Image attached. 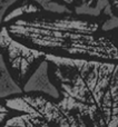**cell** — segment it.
Wrapping results in <instances>:
<instances>
[{"mask_svg": "<svg viewBox=\"0 0 118 127\" xmlns=\"http://www.w3.org/2000/svg\"><path fill=\"white\" fill-rule=\"evenodd\" d=\"M100 18L46 10L36 0H19L2 26L18 42L47 56L118 63V46Z\"/></svg>", "mask_w": 118, "mask_h": 127, "instance_id": "obj_1", "label": "cell"}, {"mask_svg": "<svg viewBox=\"0 0 118 127\" xmlns=\"http://www.w3.org/2000/svg\"><path fill=\"white\" fill-rule=\"evenodd\" d=\"M58 106L78 127H118V63L47 56Z\"/></svg>", "mask_w": 118, "mask_h": 127, "instance_id": "obj_2", "label": "cell"}, {"mask_svg": "<svg viewBox=\"0 0 118 127\" xmlns=\"http://www.w3.org/2000/svg\"><path fill=\"white\" fill-rule=\"evenodd\" d=\"M0 53L9 71L21 87H24L47 57L45 54L29 48L11 38L3 26L0 29Z\"/></svg>", "mask_w": 118, "mask_h": 127, "instance_id": "obj_3", "label": "cell"}, {"mask_svg": "<svg viewBox=\"0 0 118 127\" xmlns=\"http://www.w3.org/2000/svg\"><path fill=\"white\" fill-rule=\"evenodd\" d=\"M22 89L25 94H41L55 100H58L60 97L58 87L54 84V81L50 78L47 60H45L36 69V71L31 75L30 78L24 85Z\"/></svg>", "mask_w": 118, "mask_h": 127, "instance_id": "obj_4", "label": "cell"}, {"mask_svg": "<svg viewBox=\"0 0 118 127\" xmlns=\"http://www.w3.org/2000/svg\"><path fill=\"white\" fill-rule=\"evenodd\" d=\"M21 94H24L22 87L12 77L0 53V101Z\"/></svg>", "mask_w": 118, "mask_h": 127, "instance_id": "obj_5", "label": "cell"}, {"mask_svg": "<svg viewBox=\"0 0 118 127\" xmlns=\"http://www.w3.org/2000/svg\"><path fill=\"white\" fill-rule=\"evenodd\" d=\"M59 1L72 11L77 8H86L94 10L100 19H103L104 11L109 6L108 0H59Z\"/></svg>", "mask_w": 118, "mask_h": 127, "instance_id": "obj_6", "label": "cell"}, {"mask_svg": "<svg viewBox=\"0 0 118 127\" xmlns=\"http://www.w3.org/2000/svg\"><path fill=\"white\" fill-rule=\"evenodd\" d=\"M17 1H19V0H0V29L2 27L3 19L6 17L7 12Z\"/></svg>", "mask_w": 118, "mask_h": 127, "instance_id": "obj_7", "label": "cell"}, {"mask_svg": "<svg viewBox=\"0 0 118 127\" xmlns=\"http://www.w3.org/2000/svg\"><path fill=\"white\" fill-rule=\"evenodd\" d=\"M11 110L3 104V101H0V126L8 119Z\"/></svg>", "mask_w": 118, "mask_h": 127, "instance_id": "obj_8", "label": "cell"}, {"mask_svg": "<svg viewBox=\"0 0 118 127\" xmlns=\"http://www.w3.org/2000/svg\"><path fill=\"white\" fill-rule=\"evenodd\" d=\"M108 3H109L113 16L118 18V0H108Z\"/></svg>", "mask_w": 118, "mask_h": 127, "instance_id": "obj_9", "label": "cell"}, {"mask_svg": "<svg viewBox=\"0 0 118 127\" xmlns=\"http://www.w3.org/2000/svg\"><path fill=\"white\" fill-rule=\"evenodd\" d=\"M108 32L112 35V37L114 38V40L116 41V44H117V46H118V28L117 29H114V30H112V31H108Z\"/></svg>", "mask_w": 118, "mask_h": 127, "instance_id": "obj_10", "label": "cell"}]
</instances>
